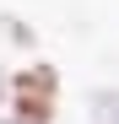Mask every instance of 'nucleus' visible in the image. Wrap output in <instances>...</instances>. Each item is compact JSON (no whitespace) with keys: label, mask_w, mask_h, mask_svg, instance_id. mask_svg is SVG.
<instances>
[{"label":"nucleus","mask_w":119,"mask_h":124,"mask_svg":"<svg viewBox=\"0 0 119 124\" xmlns=\"http://www.w3.org/2000/svg\"><path fill=\"white\" fill-rule=\"evenodd\" d=\"M87 113H92V124H119V86H92Z\"/></svg>","instance_id":"nucleus-3"},{"label":"nucleus","mask_w":119,"mask_h":124,"mask_svg":"<svg viewBox=\"0 0 119 124\" xmlns=\"http://www.w3.org/2000/svg\"><path fill=\"white\" fill-rule=\"evenodd\" d=\"M0 124H16V119H6V113H0Z\"/></svg>","instance_id":"nucleus-5"},{"label":"nucleus","mask_w":119,"mask_h":124,"mask_svg":"<svg viewBox=\"0 0 119 124\" xmlns=\"http://www.w3.org/2000/svg\"><path fill=\"white\" fill-rule=\"evenodd\" d=\"M6 76H11V70L0 65V113H6Z\"/></svg>","instance_id":"nucleus-4"},{"label":"nucleus","mask_w":119,"mask_h":124,"mask_svg":"<svg viewBox=\"0 0 119 124\" xmlns=\"http://www.w3.org/2000/svg\"><path fill=\"white\" fill-rule=\"evenodd\" d=\"M60 113V65L54 59H27L6 76V119L16 124H54Z\"/></svg>","instance_id":"nucleus-1"},{"label":"nucleus","mask_w":119,"mask_h":124,"mask_svg":"<svg viewBox=\"0 0 119 124\" xmlns=\"http://www.w3.org/2000/svg\"><path fill=\"white\" fill-rule=\"evenodd\" d=\"M0 38H6L11 49H22V54H33V49H38V27H27L16 11H0Z\"/></svg>","instance_id":"nucleus-2"}]
</instances>
